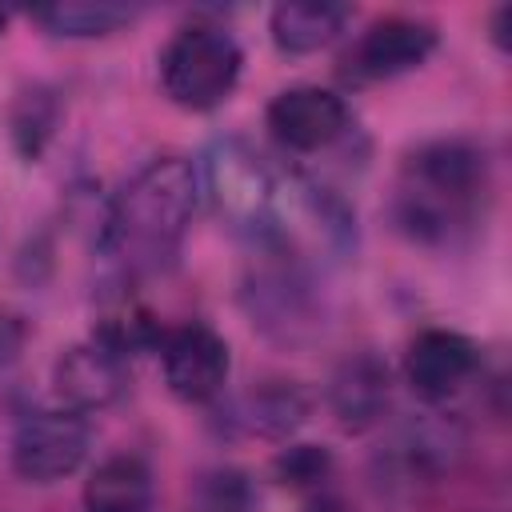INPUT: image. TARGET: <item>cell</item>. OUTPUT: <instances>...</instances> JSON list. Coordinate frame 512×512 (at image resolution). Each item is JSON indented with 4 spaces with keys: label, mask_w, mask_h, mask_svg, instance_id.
<instances>
[{
    "label": "cell",
    "mask_w": 512,
    "mask_h": 512,
    "mask_svg": "<svg viewBox=\"0 0 512 512\" xmlns=\"http://www.w3.org/2000/svg\"><path fill=\"white\" fill-rule=\"evenodd\" d=\"M492 188V160L484 144L468 136H436L400 160L388 216L404 240L452 252L472 244L484 228Z\"/></svg>",
    "instance_id": "6da1fadb"
},
{
    "label": "cell",
    "mask_w": 512,
    "mask_h": 512,
    "mask_svg": "<svg viewBox=\"0 0 512 512\" xmlns=\"http://www.w3.org/2000/svg\"><path fill=\"white\" fill-rule=\"evenodd\" d=\"M196 200V164L184 156H152L112 196L100 228V252L112 256L124 280L160 272L176 260L192 228Z\"/></svg>",
    "instance_id": "7a4b0ae2"
},
{
    "label": "cell",
    "mask_w": 512,
    "mask_h": 512,
    "mask_svg": "<svg viewBox=\"0 0 512 512\" xmlns=\"http://www.w3.org/2000/svg\"><path fill=\"white\" fill-rule=\"evenodd\" d=\"M196 184L208 196L212 216L252 248L280 244L284 208H288V176L276 172L248 140L220 136L204 148Z\"/></svg>",
    "instance_id": "3957f363"
},
{
    "label": "cell",
    "mask_w": 512,
    "mask_h": 512,
    "mask_svg": "<svg viewBox=\"0 0 512 512\" xmlns=\"http://www.w3.org/2000/svg\"><path fill=\"white\" fill-rule=\"evenodd\" d=\"M252 324L280 344H308L324 328V296L308 256L292 248H256L240 288Z\"/></svg>",
    "instance_id": "277c9868"
},
{
    "label": "cell",
    "mask_w": 512,
    "mask_h": 512,
    "mask_svg": "<svg viewBox=\"0 0 512 512\" xmlns=\"http://www.w3.org/2000/svg\"><path fill=\"white\" fill-rule=\"evenodd\" d=\"M164 96L184 112L220 108L244 72V52L236 36L220 24H184L168 36L156 60Z\"/></svg>",
    "instance_id": "5b68a950"
},
{
    "label": "cell",
    "mask_w": 512,
    "mask_h": 512,
    "mask_svg": "<svg viewBox=\"0 0 512 512\" xmlns=\"http://www.w3.org/2000/svg\"><path fill=\"white\" fill-rule=\"evenodd\" d=\"M440 48V28L424 16H380L372 20L340 56V80L352 88H368V84H388L400 80L416 68H424L432 60V52Z\"/></svg>",
    "instance_id": "8992f818"
},
{
    "label": "cell",
    "mask_w": 512,
    "mask_h": 512,
    "mask_svg": "<svg viewBox=\"0 0 512 512\" xmlns=\"http://www.w3.org/2000/svg\"><path fill=\"white\" fill-rule=\"evenodd\" d=\"M92 448L88 416L72 408H36L16 420L12 432V472L28 484H56L72 476Z\"/></svg>",
    "instance_id": "52a82bcc"
},
{
    "label": "cell",
    "mask_w": 512,
    "mask_h": 512,
    "mask_svg": "<svg viewBox=\"0 0 512 512\" xmlns=\"http://www.w3.org/2000/svg\"><path fill=\"white\" fill-rule=\"evenodd\" d=\"M160 372L164 384L176 400L184 404H216L228 388L232 376V352L228 340L204 324V320H184L160 332L156 340Z\"/></svg>",
    "instance_id": "ba28073f"
},
{
    "label": "cell",
    "mask_w": 512,
    "mask_h": 512,
    "mask_svg": "<svg viewBox=\"0 0 512 512\" xmlns=\"http://www.w3.org/2000/svg\"><path fill=\"white\" fill-rule=\"evenodd\" d=\"M264 124L272 140L292 156H312L336 148L352 132V108L340 92L320 84H296L268 100Z\"/></svg>",
    "instance_id": "9c48e42d"
},
{
    "label": "cell",
    "mask_w": 512,
    "mask_h": 512,
    "mask_svg": "<svg viewBox=\"0 0 512 512\" xmlns=\"http://www.w3.org/2000/svg\"><path fill=\"white\" fill-rule=\"evenodd\" d=\"M480 372V348L472 336L456 328H424L408 340L404 352V380L416 400L448 404L460 396Z\"/></svg>",
    "instance_id": "30bf717a"
},
{
    "label": "cell",
    "mask_w": 512,
    "mask_h": 512,
    "mask_svg": "<svg viewBox=\"0 0 512 512\" xmlns=\"http://www.w3.org/2000/svg\"><path fill=\"white\" fill-rule=\"evenodd\" d=\"M132 384L128 356L108 348L104 340L88 336L72 348H64L52 364V392L60 408H72L80 416H92L100 408H112Z\"/></svg>",
    "instance_id": "8fae6325"
},
{
    "label": "cell",
    "mask_w": 512,
    "mask_h": 512,
    "mask_svg": "<svg viewBox=\"0 0 512 512\" xmlns=\"http://www.w3.org/2000/svg\"><path fill=\"white\" fill-rule=\"evenodd\" d=\"M328 412L336 416V424L352 436L376 428L388 412V396H392V372L376 352H352L344 356L332 376H328Z\"/></svg>",
    "instance_id": "7c38bea8"
},
{
    "label": "cell",
    "mask_w": 512,
    "mask_h": 512,
    "mask_svg": "<svg viewBox=\"0 0 512 512\" xmlns=\"http://www.w3.org/2000/svg\"><path fill=\"white\" fill-rule=\"evenodd\" d=\"M312 412V396L296 380H260L228 404V428L260 440H288Z\"/></svg>",
    "instance_id": "4fadbf2b"
},
{
    "label": "cell",
    "mask_w": 512,
    "mask_h": 512,
    "mask_svg": "<svg viewBox=\"0 0 512 512\" xmlns=\"http://www.w3.org/2000/svg\"><path fill=\"white\" fill-rule=\"evenodd\" d=\"M156 504V480L144 456L136 452H116L104 456L80 492L84 512H152Z\"/></svg>",
    "instance_id": "5bb4252c"
},
{
    "label": "cell",
    "mask_w": 512,
    "mask_h": 512,
    "mask_svg": "<svg viewBox=\"0 0 512 512\" xmlns=\"http://www.w3.org/2000/svg\"><path fill=\"white\" fill-rule=\"evenodd\" d=\"M352 20L348 4H332V0H284L268 12V32L272 44L284 56H308L328 48Z\"/></svg>",
    "instance_id": "9a60e30c"
},
{
    "label": "cell",
    "mask_w": 512,
    "mask_h": 512,
    "mask_svg": "<svg viewBox=\"0 0 512 512\" xmlns=\"http://www.w3.org/2000/svg\"><path fill=\"white\" fill-rule=\"evenodd\" d=\"M136 16H140L136 4H112V0H60V4H44V8L28 12L32 24H40L48 36H64V40L112 36V32L128 28Z\"/></svg>",
    "instance_id": "2e32d148"
},
{
    "label": "cell",
    "mask_w": 512,
    "mask_h": 512,
    "mask_svg": "<svg viewBox=\"0 0 512 512\" xmlns=\"http://www.w3.org/2000/svg\"><path fill=\"white\" fill-rule=\"evenodd\" d=\"M56 124H60V100L52 88L44 84H32L16 96L12 112H8V128H12V144L16 152L32 164L40 160V152L48 148V140L56 136Z\"/></svg>",
    "instance_id": "e0dca14e"
},
{
    "label": "cell",
    "mask_w": 512,
    "mask_h": 512,
    "mask_svg": "<svg viewBox=\"0 0 512 512\" xmlns=\"http://www.w3.org/2000/svg\"><path fill=\"white\" fill-rule=\"evenodd\" d=\"M256 504V488L240 468H208L184 496V512H256Z\"/></svg>",
    "instance_id": "ac0fdd59"
},
{
    "label": "cell",
    "mask_w": 512,
    "mask_h": 512,
    "mask_svg": "<svg viewBox=\"0 0 512 512\" xmlns=\"http://www.w3.org/2000/svg\"><path fill=\"white\" fill-rule=\"evenodd\" d=\"M272 472H276V480L288 484V488H316V484L328 480L332 456H328V448H320V444H288V448L276 452Z\"/></svg>",
    "instance_id": "d6986e66"
},
{
    "label": "cell",
    "mask_w": 512,
    "mask_h": 512,
    "mask_svg": "<svg viewBox=\"0 0 512 512\" xmlns=\"http://www.w3.org/2000/svg\"><path fill=\"white\" fill-rule=\"evenodd\" d=\"M20 336H24L20 324H16L12 316H0V364L12 360V352L20 348Z\"/></svg>",
    "instance_id": "ffe728a7"
},
{
    "label": "cell",
    "mask_w": 512,
    "mask_h": 512,
    "mask_svg": "<svg viewBox=\"0 0 512 512\" xmlns=\"http://www.w3.org/2000/svg\"><path fill=\"white\" fill-rule=\"evenodd\" d=\"M308 512H348L344 504H336V500H320L316 508H308Z\"/></svg>",
    "instance_id": "44dd1931"
},
{
    "label": "cell",
    "mask_w": 512,
    "mask_h": 512,
    "mask_svg": "<svg viewBox=\"0 0 512 512\" xmlns=\"http://www.w3.org/2000/svg\"><path fill=\"white\" fill-rule=\"evenodd\" d=\"M4 28H8V12L0 8V36H4Z\"/></svg>",
    "instance_id": "7402d4cb"
}]
</instances>
